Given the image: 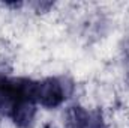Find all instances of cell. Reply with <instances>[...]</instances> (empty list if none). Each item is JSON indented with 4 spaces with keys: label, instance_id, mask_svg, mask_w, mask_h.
I'll return each mask as SVG.
<instances>
[{
    "label": "cell",
    "instance_id": "cell-4",
    "mask_svg": "<svg viewBox=\"0 0 129 128\" xmlns=\"http://www.w3.org/2000/svg\"><path fill=\"white\" fill-rule=\"evenodd\" d=\"M83 128H105L102 113H101L99 110L89 112V113H87V118H86V122H84V127Z\"/></svg>",
    "mask_w": 129,
    "mask_h": 128
},
{
    "label": "cell",
    "instance_id": "cell-2",
    "mask_svg": "<svg viewBox=\"0 0 129 128\" xmlns=\"http://www.w3.org/2000/svg\"><path fill=\"white\" fill-rule=\"evenodd\" d=\"M35 115H36V101L29 99V98H23L14 107L11 118L17 127L29 128L35 121Z\"/></svg>",
    "mask_w": 129,
    "mask_h": 128
},
{
    "label": "cell",
    "instance_id": "cell-3",
    "mask_svg": "<svg viewBox=\"0 0 129 128\" xmlns=\"http://www.w3.org/2000/svg\"><path fill=\"white\" fill-rule=\"evenodd\" d=\"M87 110L83 109L81 105H74L69 107L66 112V125L68 128H83L86 118H87Z\"/></svg>",
    "mask_w": 129,
    "mask_h": 128
},
{
    "label": "cell",
    "instance_id": "cell-1",
    "mask_svg": "<svg viewBox=\"0 0 129 128\" xmlns=\"http://www.w3.org/2000/svg\"><path fill=\"white\" fill-rule=\"evenodd\" d=\"M69 95L68 86L64 84L63 78H47L41 83H38V91H36V101L47 107V109H54L59 107Z\"/></svg>",
    "mask_w": 129,
    "mask_h": 128
}]
</instances>
